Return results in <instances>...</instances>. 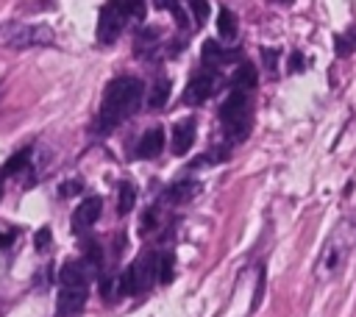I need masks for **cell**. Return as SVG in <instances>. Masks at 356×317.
I'll list each match as a JSON object with an SVG mask.
<instances>
[{
  "label": "cell",
  "mask_w": 356,
  "mask_h": 317,
  "mask_svg": "<svg viewBox=\"0 0 356 317\" xmlns=\"http://www.w3.org/2000/svg\"><path fill=\"white\" fill-rule=\"evenodd\" d=\"M142 81L139 78H131V75H122V78H114L106 92H103V103H100V111H97V122H95V131L97 133H108L111 128H117L122 120H128L139 103H142Z\"/></svg>",
  "instance_id": "1"
},
{
  "label": "cell",
  "mask_w": 356,
  "mask_h": 317,
  "mask_svg": "<svg viewBox=\"0 0 356 317\" xmlns=\"http://www.w3.org/2000/svg\"><path fill=\"white\" fill-rule=\"evenodd\" d=\"M356 247V211L345 214L342 222L331 231V236L325 239L323 245V253H320V264H317V273L325 278V275H334L339 270V264L345 261V256Z\"/></svg>",
  "instance_id": "2"
},
{
  "label": "cell",
  "mask_w": 356,
  "mask_h": 317,
  "mask_svg": "<svg viewBox=\"0 0 356 317\" xmlns=\"http://www.w3.org/2000/svg\"><path fill=\"white\" fill-rule=\"evenodd\" d=\"M220 120L225 125V133L231 142H242L248 133H250V122H253V108H250V100L245 92L234 89L225 103L220 106Z\"/></svg>",
  "instance_id": "3"
},
{
  "label": "cell",
  "mask_w": 356,
  "mask_h": 317,
  "mask_svg": "<svg viewBox=\"0 0 356 317\" xmlns=\"http://www.w3.org/2000/svg\"><path fill=\"white\" fill-rule=\"evenodd\" d=\"M142 3H106L100 8V19H97V39L103 44L114 42L125 25V19L134 14V17H142Z\"/></svg>",
  "instance_id": "4"
},
{
  "label": "cell",
  "mask_w": 356,
  "mask_h": 317,
  "mask_svg": "<svg viewBox=\"0 0 356 317\" xmlns=\"http://www.w3.org/2000/svg\"><path fill=\"white\" fill-rule=\"evenodd\" d=\"M156 281V256L153 253H142L120 278V292L122 295H136L145 292L150 284Z\"/></svg>",
  "instance_id": "5"
},
{
  "label": "cell",
  "mask_w": 356,
  "mask_h": 317,
  "mask_svg": "<svg viewBox=\"0 0 356 317\" xmlns=\"http://www.w3.org/2000/svg\"><path fill=\"white\" fill-rule=\"evenodd\" d=\"M214 89H217V75H214V70H200V72H195L192 75V81L186 83V92H184V103H189V106H197V103H203V100H209L211 95H214Z\"/></svg>",
  "instance_id": "6"
},
{
  "label": "cell",
  "mask_w": 356,
  "mask_h": 317,
  "mask_svg": "<svg viewBox=\"0 0 356 317\" xmlns=\"http://www.w3.org/2000/svg\"><path fill=\"white\" fill-rule=\"evenodd\" d=\"M86 303V286H61L58 289V303H56V314L58 317H72L83 309Z\"/></svg>",
  "instance_id": "7"
},
{
  "label": "cell",
  "mask_w": 356,
  "mask_h": 317,
  "mask_svg": "<svg viewBox=\"0 0 356 317\" xmlns=\"http://www.w3.org/2000/svg\"><path fill=\"white\" fill-rule=\"evenodd\" d=\"M100 211H103V200H100V197H86V200L75 209V214H72V231H75V234L89 231V228L97 222Z\"/></svg>",
  "instance_id": "8"
},
{
  "label": "cell",
  "mask_w": 356,
  "mask_h": 317,
  "mask_svg": "<svg viewBox=\"0 0 356 317\" xmlns=\"http://www.w3.org/2000/svg\"><path fill=\"white\" fill-rule=\"evenodd\" d=\"M192 142H195V120L186 117V120H181L172 128V153L175 156H186L189 147H192Z\"/></svg>",
  "instance_id": "9"
},
{
  "label": "cell",
  "mask_w": 356,
  "mask_h": 317,
  "mask_svg": "<svg viewBox=\"0 0 356 317\" xmlns=\"http://www.w3.org/2000/svg\"><path fill=\"white\" fill-rule=\"evenodd\" d=\"M161 147H164V131L156 125V128H147L142 133V139L136 145V156L139 158H156L161 153Z\"/></svg>",
  "instance_id": "10"
},
{
  "label": "cell",
  "mask_w": 356,
  "mask_h": 317,
  "mask_svg": "<svg viewBox=\"0 0 356 317\" xmlns=\"http://www.w3.org/2000/svg\"><path fill=\"white\" fill-rule=\"evenodd\" d=\"M58 284L61 286H86L89 284V270L83 261H67L58 273Z\"/></svg>",
  "instance_id": "11"
},
{
  "label": "cell",
  "mask_w": 356,
  "mask_h": 317,
  "mask_svg": "<svg viewBox=\"0 0 356 317\" xmlns=\"http://www.w3.org/2000/svg\"><path fill=\"white\" fill-rule=\"evenodd\" d=\"M31 153H33L31 147H22V150H17V153H14V156H11V158H8V161L0 167V175H3V178H11V175H17L19 170H25V167H28V158H31Z\"/></svg>",
  "instance_id": "12"
},
{
  "label": "cell",
  "mask_w": 356,
  "mask_h": 317,
  "mask_svg": "<svg viewBox=\"0 0 356 317\" xmlns=\"http://www.w3.org/2000/svg\"><path fill=\"white\" fill-rule=\"evenodd\" d=\"M234 86H236L239 92L253 89V86H256V67H253V64H239V70L234 72Z\"/></svg>",
  "instance_id": "13"
},
{
  "label": "cell",
  "mask_w": 356,
  "mask_h": 317,
  "mask_svg": "<svg viewBox=\"0 0 356 317\" xmlns=\"http://www.w3.org/2000/svg\"><path fill=\"white\" fill-rule=\"evenodd\" d=\"M195 192H197V184H195V181H181V184H172V186L167 189V200L184 203V200H189Z\"/></svg>",
  "instance_id": "14"
},
{
  "label": "cell",
  "mask_w": 356,
  "mask_h": 317,
  "mask_svg": "<svg viewBox=\"0 0 356 317\" xmlns=\"http://www.w3.org/2000/svg\"><path fill=\"white\" fill-rule=\"evenodd\" d=\"M217 31H220V36H222L225 42L236 36V17H234V11H231V8H222V11H220Z\"/></svg>",
  "instance_id": "15"
},
{
  "label": "cell",
  "mask_w": 356,
  "mask_h": 317,
  "mask_svg": "<svg viewBox=\"0 0 356 317\" xmlns=\"http://www.w3.org/2000/svg\"><path fill=\"white\" fill-rule=\"evenodd\" d=\"M134 203H136V186H134V184H128V181H122V184H120L117 211H120V214H128V211L134 209Z\"/></svg>",
  "instance_id": "16"
},
{
  "label": "cell",
  "mask_w": 356,
  "mask_h": 317,
  "mask_svg": "<svg viewBox=\"0 0 356 317\" xmlns=\"http://www.w3.org/2000/svg\"><path fill=\"white\" fill-rule=\"evenodd\" d=\"M167 97H170V81L167 78H159L153 83V89H150V108H161L167 103Z\"/></svg>",
  "instance_id": "17"
},
{
  "label": "cell",
  "mask_w": 356,
  "mask_h": 317,
  "mask_svg": "<svg viewBox=\"0 0 356 317\" xmlns=\"http://www.w3.org/2000/svg\"><path fill=\"white\" fill-rule=\"evenodd\" d=\"M156 278L161 284H170L172 281V253H164L156 259Z\"/></svg>",
  "instance_id": "18"
},
{
  "label": "cell",
  "mask_w": 356,
  "mask_h": 317,
  "mask_svg": "<svg viewBox=\"0 0 356 317\" xmlns=\"http://www.w3.org/2000/svg\"><path fill=\"white\" fill-rule=\"evenodd\" d=\"M189 8L195 11V19L203 25V22H206V17H209V3H206V0H192V3H189Z\"/></svg>",
  "instance_id": "19"
},
{
  "label": "cell",
  "mask_w": 356,
  "mask_h": 317,
  "mask_svg": "<svg viewBox=\"0 0 356 317\" xmlns=\"http://www.w3.org/2000/svg\"><path fill=\"white\" fill-rule=\"evenodd\" d=\"M81 189H83L81 181H67V184H61V195H64V197H70V195H75V192H81Z\"/></svg>",
  "instance_id": "20"
},
{
  "label": "cell",
  "mask_w": 356,
  "mask_h": 317,
  "mask_svg": "<svg viewBox=\"0 0 356 317\" xmlns=\"http://www.w3.org/2000/svg\"><path fill=\"white\" fill-rule=\"evenodd\" d=\"M47 245H50V228H42V231L36 234V247H39V250H44Z\"/></svg>",
  "instance_id": "21"
},
{
  "label": "cell",
  "mask_w": 356,
  "mask_h": 317,
  "mask_svg": "<svg viewBox=\"0 0 356 317\" xmlns=\"http://www.w3.org/2000/svg\"><path fill=\"white\" fill-rule=\"evenodd\" d=\"M14 242V231H3L0 228V247H8Z\"/></svg>",
  "instance_id": "22"
},
{
  "label": "cell",
  "mask_w": 356,
  "mask_h": 317,
  "mask_svg": "<svg viewBox=\"0 0 356 317\" xmlns=\"http://www.w3.org/2000/svg\"><path fill=\"white\" fill-rule=\"evenodd\" d=\"M261 56H264V64L273 70V67H275V56H278V53H275V50H261Z\"/></svg>",
  "instance_id": "23"
},
{
  "label": "cell",
  "mask_w": 356,
  "mask_h": 317,
  "mask_svg": "<svg viewBox=\"0 0 356 317\" xmlns=\"http://www.w3.org/2000/svg\"><path fill=\"white\" fill-rule=\"evenodd\" d=\"M289 70H303V56H300V53L292 56V67H289Z\"/></svg>",
  "instance_id": "24"
},
{
  "label": "cell",
  "mask_w": 356,
  "mask_h": 317,
  "mask_svg": "<svg viewBox=\"0 0 356 317\" xmlns=\"http://www.w3.org/2000/svg\"><path fill=\"white\" fill-rule=\"evenodd\" d=\"M0 195H3V186H0Z\"/></svg>",
  "instance_id": "25"
}]
</instances>
